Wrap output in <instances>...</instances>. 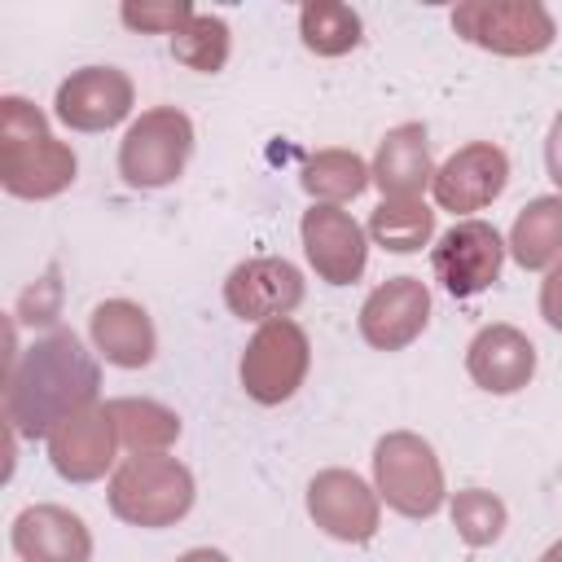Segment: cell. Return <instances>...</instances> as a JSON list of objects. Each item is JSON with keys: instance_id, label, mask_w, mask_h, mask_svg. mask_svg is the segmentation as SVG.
I'll return each instance as SVG.
<instances>
[{"instance_id": "obj_1", "label": "cell", "mask_w": 562, "mask_h": 562, "mask_svg": "<svg viewBox=\"0 0 562 562\" xmlns=\"http://www.w3.org/2000/svg\"><path fill=\"white\" fill-rule=\"evenodd\" d=\"M101 364L70 329H48L9 360L4 426L26 439H48L66 417L97 404Z\"/></svg>"}, {"instance_id": "obj_2", "label": "cell", "mask_w": 562, "mask_h": 562, "mask_svg": "<svg viewBox=\"0 0 562 562\" xmlns=\"http://www.w3.org/2000/svg\"><path fill=\"white\" fill-rule=\"evenodd\" d=\"M75 149L48 132L40 105L18 92L0 97V184L13 198L44 202L75 184Z\"/></svg>"}, {"instance_id": "obj_3", "label": "cell", "mask_w": 562, "mask_h": 562, "mask_svg": "<svg viewBox=\"0 0 562 562\" xmlns=\"http://www.w3.org/2000/svg\"><path fill=\"white\" fill-rule=\"evenodd\" d=\"M110 514L132 522V527H145V531H158V527H171L180 522L189 509H193V474L184 461L167 457V452H149V457H127L114 474H110Z\"/></svg>"}, {"instance_id": "obj_4", "label": "cell", "mask_w": 562, "mask_h": 562, "mask_svg": "<svg viewBox=\"0 0 562 562\" xmlns=\"http://www.w3.org/2000/svg\"><path fill=\"white\" fill-rule=\"evenodd\" d=\"M373 487L404 518H430L448 496L435 448L413 430H391L373 443Z\"/></svg>"}, {"instance_id": "obj_5", "label": "cell", "mask_w": 562, "mask_h": 562, "mask_svg": "<svg viewBox=\"0 0 562 562\" xmlns=\"http://www.w3.org/2000/svg\"><path fill=\"white\" fill-rule=\"evenodd\" d=\"M452 31L496 57H536L558 40V22L540 0H465L452 9Z\"/></svg>"}, {"instance_id": "obj_6", "label": "cell", "mask_w": 562, "mask_h": 562, "mask_svg": "<svg viewBox=\"0 0 562 562\" xmlns=\"http://www.w3.org/2000/svg\"><path fill=\"white\" fill-rule=\"evenodd\" d=\"M193 154V123L176 105L145 110L119 140V176L132 189H167Z\"/></svg>"}, {"instance_id": "obj_7", "label": "cell", "mask_w": 562, "mask_h": 562, "mask_svg": "<svg viewBox=\"0 0 562 562\" xmlns=\"http://www.w3.org/2000/svg\"><path fill=\"white\" fill-rule=\"evenodd\" d=\"M312 369V342L299 321L281 316L255 329V338L241 351V386L255 404H285Z\"/></svg>"}, {"instance_id": "obj_8", "label": "cell", "mask_w": 562, "mask_h": 562, "mask_svg": "<svg viewBox=\"0 0 562 562\" xmlns=\"http://www.w3.org/2000/svg\"><path fill=\"white\" fill-rule=\"evenodd\" d=\"M505 263V241L487 220H457L430 250V268L439 277V285L452 299H474L483 294Z\"/></svg>"}, {"instance_id": "obj_9", "label": "cell", "mask_w": 562, "mask_h": 562, "mask_svg": "<svg viewBox=\"0 0 562 562\" xmlns=\"http://www.w3.org/2000/svg\"><path fill=\"white\" fill-rule=\"evenodd\" d=\"M307 514L325 536H334L342 544H364V540L378 536L382 496L356 470L334 465V470H321L307 483Z\"/></svg>"}, {"instance_id": "obj_10", "label": "cell", "mask_w": 562, "mask_h": 562, "mask_svg": "<svg viewBox=\"0 0 562 562\" xmlns=\"http://www.w3.org/2000/svg\"><path fill=\"white\" fill-rule=\"evenodd\" d=\"M136 88L119 66H83L57 83L53 110L75 132H110L132 114Z\"/></svg>"}, {"instance_id": "obj_11", "label": "cell", "mask_w": 562, "mask_h": 562, "mask_svg": "<svg viewBox=\"0 0 562 562\" xmlns=\"http://www.w3.org/2000/svg\"><path fill=\"white\" fill-rule=\"evenodd\" d=\"M299 237L307 250V263L316 268V277L325 285H351L364 277L369 263V233L342 211V206H325L312 202L299 220Z\"/></svg>"}, {"instance_id": "obj_12", "label": "cell", "mask_w": 562, "mask_h": 562, "mask_svg": "<svg viewBox=\"0 0 562 562\" xmlns=\"http://www.w3.org/2000/svg\"><path fill=\"white\" fill-rule=\"evenodd\" d=\"M505 184H509V158H505V149L492 145V140H470L443 167H435L430 193H435V202L443 211L470 220V211L492 206L505 193Z\"/></svg>"}, {"instance_id": "obj_13", "label": "cell", "mask_w": 562, "mask_h": 562, "mask_svg": "<svg viewBox=\"0 0 562 562\" xmlns=\"http://www.w3.org/2000/svg\"><path fill=\"white\" fill-rule=\"evenodd\" d=\"M224 303L241 321H281L303 303V272L281 255H255L224 277Z\"/></svg>"}, {"instance_id": "obj_14", "label": "cell", "mask_w": 562, "mask_h": 562, "mask_svg": "<svg viewBox=\"0 0 562 562\" xmlns=\"http://www.w3.org/2000/svg\"><path fill=\"white\" fill-rule=\"evenodd\" d=\"M430 325V290L422 277H391L360 303V338L378 351H404Z\"/></svg>"}, {"instance_id": "obj_15", "label": "cell", "mask_w": 562, "mask_h": 562, "mask_svg": "<svg viewBox=\"0 0 562 562\" xmlns=\"http://www.w3.org/2000/svg\"><path fill=\"white\" fill-rule=\"evenodd\" d=\"M465 373L487 395H514L536 378V347L518 325H483L465 347Z\"/></svg>"}, {"instance_id": "obj_16", "label": "cell", "mask_w": 562, "mask_h": 562, "mask_svg": "<svg viewBox=\"0 0 562 562\" xmlns=\"http://www.w3.org/2000/svg\"><path fill=\"white\" fill-rule=\"evenodd\" d=\"M119 430L105 408H83L48 435V461L66 483H97L114 465Z\"/></svg>"}, {"instance_id": "obj_17", "label": "cell", "mask_w": 562, "mask_h": 562, "mask_svg": "<svg viewBox=\"0 0 562 562\" xmlns=\"http://www.w3.org/2000/svg\"><path fill=\"white\" fill-rule=\"evenodd\" d=\"M13 553L22 562H88L92 531L66 505H31L13 518Z\"/></svg>"}, {"instance_id": "obj_18", "label": "cell", "mask_w": 562, "mask_h": 562, "mask_svg": "<svg viewBox=\"0 0 562 562\" xmlns=\"http://www.w3.org/2000/svg\"><path fill=\"white\" fill-rule=\"evenodd\" d=\"M88 334H92V347L119 364V369H145L158 351V334H154V321L140 303L132 299H105L92 307L88 316Z\"/></svg>"}, {"instance_id": "obj_19", "label": "cell", "mask_w": 562, "mask_h": 562, "mask_svg": "<svg viewBox=\"0 0 562 562\" xmlns=\"http://www.w3.org/2000/svg\"><path fill=\"white\" fill-rule=\"evenodd\" d=\"M369 171H373V184L382 189V198H422V189L435 180L426 127L422 123H395L378 140Z\"/></svg>"}, {"instance_id": "obj_20", "label": "cell", "mask_w": 562, "mask_h": 562, "mask_svg": "<svg viewBox=\"0 0 562 562\" xmlns=\"http://www.w3.org/2000/svg\"><path fill=\"white\" fill-rule=\"evenodd\" d=\"M509 255L518 259V268L540 272L553 268L562 259V193H540L531 198L509 228Z\"/></svg>"}, {"instance_id": "obj_21", "label": "cell", "mask_w": 562, "mask_h": 562, "mask_svg": "<svg viewBox=\"0 0 562 562\" xmlns=\"http://www.w3.org/2000/svg\"><path fill=\"white\" fill-rule=\"evenodd\" d=\"M114 430H119V443L132 452V457H149V452H167L176 439H180V417L176 408L158 404V400H136V395H123V400H110L105 404Z\"/></svg>"}, {"instance_id": "obj_22", "label": "cell", "mask_w": 562, "mask_h": 562, "mask_svg": "<svg viewBox=\"0 0 562 562\" xmlns=\"http://www.w3.org/2000/svg\"><path fill=\"white\" fill-rule=\"evenodd\" d=\"M299 184H303L316 202L338 206V202L360 198V193L373 184V171H369V162H364L360 154H351V149H321V154H312V158L303 162Z\"/></svg>"}, {"instance_id": "obj_23", "label": "cell", "mask_w": 562, "mask_h": 562, "mask_svg": "<svg viewBox=\"0 0 562 562\" xmlns=\"http://www.w3.org/2000/svg\"><path fill=\"white\" fill-rule=\"evenodd\" d=\"M360 35H364V22L342 0H307L299 9V40L316 57H342L360 44Z\"/></svg>"}, {"instance_id": "obj_24", "label": "cell", "mask_w": 562, "mask_h": 562, "mask_svg": "<svg viewBox=\"0 0 562 562\" xmlns=\"http://www.w3.org/2000/svg\"><path fill=\"white\" fill-rule=\"evenodd\" d=\"M369 237L391 255H413L435 237V211L422 198H382L369 215Z\"/></svg>"}, {"instance_id": "obj_25", "label": "cell", "mask_w": 562, "mask_h": 562, "mask_svg": "<svg viewBox=\"0 0 562 562\" xmlns=\"http://www.w3.org/2000/svg\"><path fill=\"white\" fill-rule=\"evenodd\" d=\"M228 48H233V35H228V22L215 18V13H193L176 35H171V57L198 75H220L224 61H228Z\"/></svg>"}, {"instance_id": "obj_26", "label": "cell", "mask_w": 562, "mask_h": 562, "mask_svg": "<svg viewBox=\"0 0 562 562\" xmlns=\"http://www.w3.org/2000/svg\"><path fill=\"white\" fill-rule=\"evenodd\" d=\"M505 501L496 492H483V487H465L452 496V527L457 536L470 544V549H487L501 540L505 531Z\"/></svg>"}, {"instance_id": "obj_27", "label": "cell", "mask_w": 562, "mask_h": 562, "mask_svg": "<svg viewBox=\"0 0 562 562\" xmlns=\"http://www.w3.org/2000/svg\"><path fill=\"white\" fill-rule=\"evenodd\" d=\"M119 18H123V26H132V31H154V35H176L189 18H193V9L184 4V0H167V4H123L119 9Z\"/></svg>"}, {"instance_id": "obj_28", "label": "cell", "mask_w": 562, "mask_h": 562, "mask_svg": "<svg viewBox=\"0 0 562 562\" xmlns=\"http://www.w3.org/2000/svg\"><path fill=\"white\" fill-rule=\"evenodd\" d=\"M540 316L549 329L562 334V259L549 268V277L540 281Z\"/></svg>"}, {"instance_id": "obj_29", "label": "cell", "mask_w": 562, "mask_h": 562, "mask_svg": "<svg viewBox=\"0 0 562 562\" xmlns=\"http://www.w3.org/2000/svg\"><path fill=\"white\" fill-rule=\"evenodd\" d=\"M544 167H549V180L562 189V110L553 114L549 136H544Z\"/></svg>"}, {"instance_id": "obj_30", "label": "cell", "mask_w": 562, "mask_h": 562, "mask_svg": "<svg viewBox=\"0 0 562 562\" xmlns=\"http://www.w3.org/2000/svg\"><path fill=\"white\" fill-rule=\"evenodd\" d=\"M176 562H228V553H220V549H189Z\"/></svg>"}, {"instance_id": "obj_31", "label": "cell", "mask_w": 562, "mask_h": 562, "mask_svg": "<svg viewBox=\"0 0 562 562\" xmlns=\"http://www.w3.org/2000/svg\"><path fill=\"white\" fill-rule=\"evenodd\" d=\"M540 562H562V540H553V544L540 553Z\"/></svg>"}]
</instances>
